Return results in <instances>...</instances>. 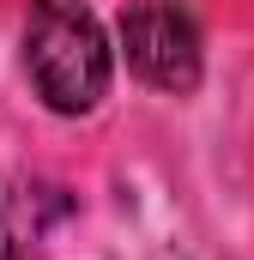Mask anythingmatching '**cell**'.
I'll list each match as a JSON object with an SVG mask.
<instances>
[{
  "label": "cell",
  "instance_id": "obj_1",
  "mask_svg": "<svg viewBox=\"0 0 254 260\" xmlns=\"http://www.w3.org/2000/svg\"><path fill=\"white\" fill-rule=\"evenodd\" d=\"M24 73L55 115H91L109 97V37L79 0H43L24 24Z\"/></svg>",
  "mask_w": 254,
  "mask_h": 260
},
{
  "label": "cell",
  "instance_id": "obj_3",
  "mask_svg": "<svg viewBox=\"0 0 254 260\" xmlns=\"http://www.w3.org/2000/svg\"><path fill=\"white\" fill-rule=\"evenodd\" d=\"M73 212V200L49 182L0 176V260H37L49 230Z\"/></svg>",
  "mask_w": 254,
  "mask_h": 260
},
{
  "label": "cell",
  "instance_id": "obj_2",
  "mask_svg": "<svg viewBox=\"0 0 254 260\" xmlns=\"http://www.w3.org/2000/svg\"><path fill=\"white\" fill-rule=\"evenodd\" d=\"M121 55H127V73L145 79L151 91L188 97L206 73L200 18L188 12V0H133L121 12Z\"/></svg>",
  "mask_w": 254,
  "mask_h": 260
}]
</instances>
